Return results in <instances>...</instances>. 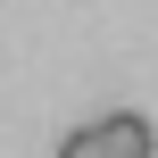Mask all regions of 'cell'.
<instances>
[{
	"label": "cell",
	"mask_w": 158,
	"mask_h": 158,
	"mask_svg": "<svg viewBox=\"0 0 158 158\" xmlns=\"http://www.w3.org/2000/svg\"><path fill=\"white\" fill-rule=\"evenodd\" d=\"M58 158H108V133H100V117H92V125H75V133L58 142Z\"/></svg>",
	"instance_id": "cell-2"
},
{
	"label": "cell",
	"mask_w": 158,
	"mask_h": 158,
	"mask_svg": "<svg viewBox=\"0 0 158 158\" xmlns=\"http://www.w3.org/2000/svg\"><path fill=\"white\" fill-rule=\"evenodd\" d=\"M100 133H108V158H158V125H150V117H133V108L100 117Z\"/></svg>",
	"instance_id": "cell-1"
}]
</instances>
